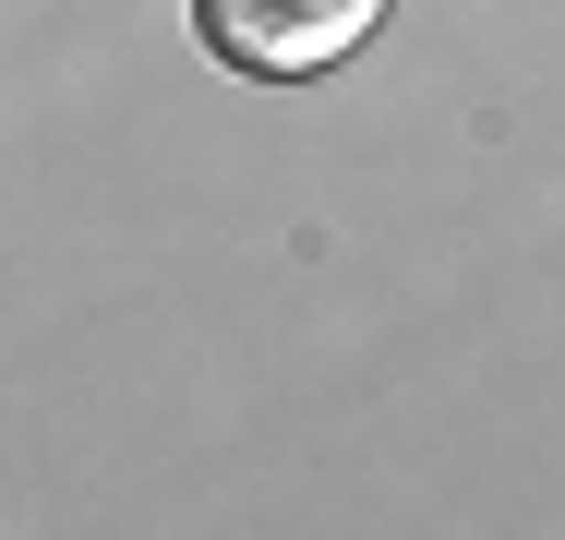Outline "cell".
I'll return each mask as SVG.
<instances>
[{
  "label": "cell",
  "mask_w": 565,
  "mask_h": 540,
  "mask_svg": "<svg viewBox=\"0 0 565 540\" xmlns=\"http://www.w3.org/2000/svg\"><path fill=\"white\" fill-rule=\"evenodd\" d=\"M193 24H205V48H217L228 73L301 85V73L349 61V48L385 24V0H193Z\"/></svg>",
  "instance_id": "cell-1"
}]
</instances>
